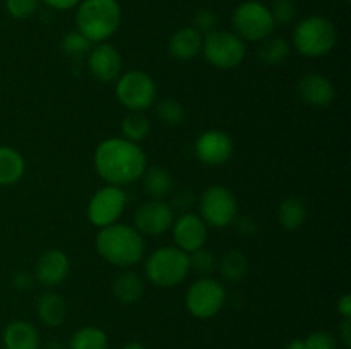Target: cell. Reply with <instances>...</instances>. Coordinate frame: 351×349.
Here are the masks:
<instances>
[{
	"label": "cell",
	"instance_id": "b9f144b4",
	"mask_svg": "<svg viewBox=\"0 0 351 349\" xmlns=\"http://www.w3.org/2000/svg\"><path fill=\"white\" fill-rule=\"evenodd\" d=\"M122 349H146V348H144V346L141 344V342H129V344L123 346Z\"/></svg>",
	"mask_w": 351,
	"mask_h": 349
},
{
	"label": "cell",
	"instance_id": "d6986e66",
	"mask_svg": "<svg viewBox=\"0 0 351 349\" xmlns=\"http://www.w3.org/2000/svg\"><path fill=\"white\" fill-rule=\"evenodd\" d=\"M3 348L5 349H40V332L33 324L24 320H14L3 328Z\"/></svg>",
	"mask_w": 351,
	"mask_h": 349
},
{
	"label": "cell",
	"instance_id": "74e56055",
	"mask_svg": "<svg viewBox=\"0 0 351 349\" xmlns=\"http://www.w3.org/2000/svg\"><path fill=\"white\" fill-rule=\"evenodd\" d=\"M338 311L343 318H351V296L348 293L339 298Z\"/></svg>",
	"mask_w": 351,
	"mask_h": 349
},
{
	"label": "cell",
	"instance_id": "6da1fadb",
	"mask_svg": "<svg viewBox=\"0 0 351 349\" xmlns=\"http://www.w3.org/2000/svg\"><path fill=\"white\" fill-rule=\"evenodd\" d=\"M147 168L143 147L123 137H108L95 149V170L108 185L123 187L141 180Z\"/></svg>",
	"mask_w": 351,
	"mask_h": 349
},
{
	"label": "cell",
	"instance_id": "277c9868",
	"mask_svg": "<svg viewBox=\"0 0 351 349\" xmlns=\"http://www.w3.org/2000/svg\"><path fill=\"white\" fill-rule=\"evenodd\" d=\"M338 43V31L332 21L324 16L302 19L293 31V47L307 58H319L331 53Z\"/></svg>",
	"mask_w": 351,
	"mask_h": 349
},
{
	"label": "cell",
	"instance_id": "4fadbf2b",
	"mask_svg": "<svg viewBox=\"0 0 351 349\" xmlns=\"http://www.w3.org/2000/svg\"><path fill=\"white\" fill-rule=\"evenodd\" d=\"M173 224V209L158 198L144 202L134 214V228L143 236L165 235Z\"/></svg>",
	"mask_w": 351,
	"mask_h": 349
},
{
	"label": "cell",
	"instance_id": "d6a6232c",
	"mask_svg": "<svg viewBox=\"0 0 351 349\" xmlns=\"http://www.w3.org/2000/svg\"><path fill=\"white\" fill-rule=\"evenodd\" d=\"M40 0H5V10L14 19H29L36 14Z\"/></svg>",
	"mask_w": 351,
	"mask_h": 349
},
{
	"label": "cell",
	"instance_id": "83f0119b",
	"mask_svg": "<svg viewBox=\"0 0 351 349\" xmlns=\"http://www.w3.org/2000/svg\"><path fill=\"white\" fill-rule=\"evenodd\" d=\"M69 349H108V337L98 327H82L71 337Z\"/></svg>",
	"mask_w": 351,
	"mask_h": 349
},
{
	"label": "cell",
	"instance_id": "1f68e13d",
	"mask_svg": "<svg viewBox=\"0 0 351 349\" xmlns=\"http://www.w3.org/2000/svg\"><path fill=\"white\" fill-rule=\"evenodd\" d=\"M269 10L276 26H287L295 19L297 5H295L293 0H274Z\"/></svg>",
	"mask_w": 351,
	"mask_h": 349
},
{
	"label": "cell",
	"instance_id": "4dcf8cb0",
	"mask_svg": "<svg viewBox=\"0 0 351 349\" xmlns=\"http://www.w3.org/2000/svg\"><path fill=\"white\" fill-rule=\"evenodd\" d=\"M189 267H191V270H195L197 274L208 276V274H211L215 270L216 259L209 250H206L202 246V248L189 253Z\"/></svg>",
	"mask_w": 351,
	"mask_h": 349
},
{
	"label": "cell",
	"instance_id": "f1b7e54d",
	"mask_svg": "<svg viewBox=\"0 0 351 349\" xmlns=\"http://www.w3.org/2000/svg\"><path fill=\"white\" fill-rule=\"evenodd\" d=\"M154 113H156V118L160 120L163 125L168 127H177L184 122L185 118V108L180 101L177 99H161L160 103H156V108H154Z\"/></svg>",
	"mask_w": 351,
	"mask_h": 349
},
{
	"label": "cell",
	"instance_id": "9c48e42d",
	"mask_svg": "<svg viewBox=\"0 0 351 349\" xmlns=\"http://www.w3.org/2000/svg\"><path fill=\"white\" fill-rule=\"evenodd\" d=\"M226 301V289L218 279L201 277L185 293V307L195 318H211L219 313Z\"/></svg>",
	"mask_w": 351,
	"mask_h": 349
},
{
	"label": "cell",
	"instance_id": "d590c367",
	"mask_svg": "<svg viewBox=\"0 0 351 349\" xmlns=\"http://www.w3.org/2000/svg\"><path fill=\"white\" fill-rule=\"evenodd\" d=\"M12 284H14V287H16V289L27 291V289H31V286H33V276H31L29 272L19 270V272L14 276Z\"/></svg>",
	"mask_w": 351,
	"mask_h": 349
},
{
	"label": "cell",
	"instance_id": "44dd1931",
	"mask_svg": "<svg viewBox=\"0 0 351 349\" xmlns=\"http://www.w3.org/2000/svg\"><path fill=\"white\" fill-rule=\"evenodd\" d=\"M26 161L14 147L0 146V187L17 183L24 177Z\"/></svg>",
	"mask_w": 351,
	"mask_h": 349
},
{
	"label": "cell",
	"instance_id": "f546056e",
	"mask_svg": "<svg viewBox=\"0 0 351 349\" xmlns=\"http://www.w3.org/2000/svg\"><path fill=\"white\" fill-rule=\"evenodd\" d=\"M91 41L88 40L86 36H82L77 29L71 31V33L65 34L62 38V43L60 48L65 55L72 58H82V57H88L89 50H91Z\"/></svg>",
	"mask_w": 351,
	"mask_h": 349
},
{
	"label": "cell",
	"instance_id": "ffe728a7",
	"mask_svg": "<svg viewBox=\"0 0 351 349\" xmlns=\"http://www.w3.org/2000/svg\"><path fill=\"white\" fill-rule=\"evenodd\" d=\"M36 313L41 324H45L47 327H58L60 324H64L65 317H67V303L58 293L48 291V293L41 294L38 300Z\"/></svg>",
	"mask_w": 351,
	"mask_h": 349
},
{
	"label": "cell",
	"instance_id": "2e32d148",
	"mask_svg": "<svg viewBox=\"0 0 351 349\" xmlns=\"http://www.w3.org/2000/svg\"><path fill=\"white\" fill-rule=\"evenodd\" d=\"M69 272H71V260H69L67 253L58 248H51L41 253L34 266V276L47 287H55L64 283Z\"/></svg>",
	"mask_w": 351,
	"mask_h": 349
},
{
	"label": "cell",
	"instance_id": "8992f818",
	"mask_svg": "<svg viewBox=\"0 0 351 349\" xmlns=\"http://www.w3.org/2000/svg\"><path fill=\"white\" fill-rule=\"evenodd\" d=\"M232 24L242 41H263L269 38L276 27L269 7L257 0L240 3L233 10Z\"/></svg>",
	"mask_w": 351,
	"mask_h": 349
},
{
	"label": "cell",
	"instance_id": "e575fe53",
	"mask_svg": "<svg viewBox=\"0 0 351 349\" xmlns=\"http://www.w3.org/2000/svg\"><path fill=\"white\" fill-rule=\"evenodd\" d=\"M305 349H336V341L329 332L319 331L307 335L304 341Z\"/></svg>",
	"mask_w": 351,
	"mask_h": 349
},
{
	"label": "cell",
	"instance_id": "f35d334b",
	"mask_svg": "<svg viewBox=\"0 0 351 349\" xmlns=\"http://www.w3.org/2000/svg\"><path fill=\"white\" fill-rule=\"evenodd\" d=\"M341 337L343 342H345L346 348L351 346V318H345L341 325Z\"/></svg>",
	"mask_w": 351,
	"mask_h": 349
},
{
	"label": "cell",
	"instance_id": "7a4b0ae2",
	"mask_svg": "<svg viewBox=\"0 0 351 349\" xmlns=\"http://www.w3.org/2000/svg\"><path fill=\"white\" fill-rule=\"evenodd\" d=\"M95 245L103 260L122 269L139 263L146 252L144 236L134 226L123 222L99 228Z\"/></svg>",
	"mask_w": 351,
	"mask_h": 349
},
{
	"label": "cell",
	"instance_id": "9a60e30c",
	"mask_svg": "<svg viewBox=\"0 0 351 349\" xmlns=\"http://www.w3.org/2000/svg\"><path fill=\"white\" fill-rule=\"evenodd\" d=\"M88 68L99 82H112L122 74V55L113 44L96 43L88 53Z\"/></svg>",
	"mask_w": 351,
	"mask_h": 349
},
{
	"label": "cell",
	"instance_id": "7c38bea8",
	"mask_svg": "<svg viewBox=\"0 0 351 349\" xmlns=\"http://www.w3.org/2000/svg\"><path fill=\"white\" fill-rule=\"evenodd\" d=\"M233 139L228 132L219 129H211L202 132L195 139V157L206 166H223L233 156Z\"/></svg>",
	"mask_w": 351,
	"mask_h": 349
},
{
	"label": "cell",
	"instance_id": "30bf717a",
	"mask_svg": "<svg viewBox=\"0 0 351 349\" xmlns=\"http://www.w3.org/2000/svg\"><path fill=\"white\" fill-rule=\"evenodd\" d=\"M199 211L206 224L215 228H226L232 224L239 214V204L232 192L223 185L208 187L199 201Z\"/></svg>",
	"mask_w": 351,
	"mask_h": 349
},
{
	"label": "cell",
	"instance_id": "d4e9b609",
	"mask_svg": "<svg viewBox=\"0 0 351 349\" xmlns=\"http://www.w3.org/2000/svg\"><path fill=\"white\" fill-rule=\"evenodd\" d=\"M219 272L228 283H240L249 272L245 253L240 250H228L219 260Z\"/></svg>",
	"mask_w": 351,
	"mask_h": 349
},
{
	"label": "cell",
	"instance_id": "3957f363",
	"mask_svg": "<svg viewBox=\"0 0 351 349\" xmlns=\"http://www.w3.org/2000/svg\"><path fill=\"white\" fill-rule=\"evenodd\" d=\"M75 24L79 33L91 43H105L122 24V7L117 0H81Z\"/></svg>",
	"mask_w": 351,
	"mask_h": 349
},
{
	"label": "cell",
	"instance_id": "7bdbcfd3",
	"mask_svg": "<svg viewBox=\"0 0 351 349\" xmlns=\"http://www.w3.org/2000/svg\"><path fill=\"white\" fill-rule=\"evenodd\" d=\"M346 2H350V0H346Z\"/></svg>",
	"mask_w": 351,
	"mask_h": 349
},
{
	"label": "cell",
	"instance_id": "52a82bcc",
	"mask_svg": "<svg viewBox=\"0 0 351 349\" xmlns=\"http://www.w3.org/2000/svg\"><path fill=\"white\" fill-rule=\"evenodd\" d=\"M115 96L129 112L144 113L156 103V84L149 74L143 70H129L120 74L115 84Z\"/></svg>",
	"mask_w": 351,
	"mask_h": 349
},
{
	"label": "cell",
	"instance_id": "cb8c5ba5",
	"mask_svg": "<svg viewBox=\"0 0 351 349\" xmlns=\"http://www.w3.org/2000/svg\"><path fill=\"white\" fill-rule=\"evenodd\" d=\"M307 221V205L302 198L288 197L278 207V222L287 231H297Z\"/></svg>",
	"mask_w": 351,
	"mask_h": 349
},
{
	"label": "cell",
	"instance_id": "ba28073f",
	"mask_svg": "<svg viewBox=\"0 0 351 349\" xmlns=\"http://www.w3.org/2000/svg\"><path fill=\"white\" fill-rule=\"evenodd\" d=\"M245 41L240 40L235 33L215 29L204 34L202 40V55L213 67L230 70L239 67L245 58Z\"/></svg>",
	"mask_w": 351,
	"mask_h": 349
},
{
	"label": "cell",
	"instance_id": "ab89813d",
	"mask_svg": "<svg viewBox=\"0 0 351 349\" xmlns=\"http://www.w3.org/2000/svg\"><path fill=\"white\" fill-rule=\"evenodd\" d=\"M285 349H305V344L304 341H300V339H293V341L288 342Z\"/></svg>",
	"mask_w": 351,
	"mask_h": 349
},
{
	"label": "cell",
	"instance_id": "60d3db41",
	"mask_svg": "<svg viewBox=\"0 0 351 349\" xmlns=\"http://www.w3.org/2000/svg\"><path fill=\"white\" fill-rule=\"evenodd\" d=\"M45 349H65V348H64V344H62V342L51 341V342H48L47 346H45Z\"/></svg>",
	"mask_w": 351,
	"mask_h": 349
},
{
	"label": "cell",
	"instance_id": "8d00e7d4",
	"mask_svg": "<svg viewBox=\"0 0 351 349\" xmlns=\"http://www.w3.org/2000/svg\"><path fill=\"white\" fill-rule=\"evenodd\" d=\"M43 2L55 10H71L77 7L81 0H43Z\"/></svg>",
	"mask_w": 351,
	"mask_h": 349
},
{
	"label": "cell",
	"instance_id": "8fae6325",
	"mask_svg": "<svg viewBox=\"0 0 351 349\" xmlns=\"http://www.w3.org/2000/svg\"><path fill=\"white\" fill-rule=\"evenodd\" d=\"M127 207V194L122 187L117 185H106L99 188L88 202L89 222L96 228H105V226L115 224L122 218L123 211Z\"/></svg>",
	"mask_w": 351,
	"mask_h": 349
},
{
	"label": "cell",
	"instance_id": "5bb4252c",
	"mask_svg": "<svg viewBox=\"0 0 351 349\" xmlns=\"http://www.w3.org/2000/svg\"><path fill=\"white\" fill-rule=\"evenodd\" d=\"M170 229L173 231L175 246L184 250L185 253L202 248L208 240V224L202 221L201 216L194 212H184L178 216L177 219H173Z\"/></svg>",
	"mask_w": 351,
	"mask_h": 349
},
{
	"label": "cell",
	"instance_id": "5b68a950",
	"mask_svg": "<svg viewBox=\"0 0 351 349\" xmlns=\"http://www.w3.org/2000/svg\"><path fill=\"white\" fill-rule=\"evenodd\" d=\"M191 272L189 253L178 246H161L146 259V276L154 286L175 287Z\"/></svg>",
	"mask_w": 351,
	"mask_h": 349
},
{
	"label": "cell",
	"instance_id": "7402d4cb",
	"mask_svg": "<svg viewBox=\"0 0 351 349\" xmlns=\"http://www.w3.org/2000/svg\"><path fill=\"white\" fill-rule=\"evenodd\" d=\"M113 294L119 301L125 305L137 303L144 294V283L132 270H123L113 281Z\"/></svg>",
	"mask_w": 351,
	"mask_h": 349
},
{
	"label": "cell",
	"instance_id": "e0dca14e",
	"mask_svg": "<svg viewBox=\"0 0 351 349\" xmlns=\"http://www.w3.org/2000/svg\"><path fill=\"white\" fill-rule=\"evenodd\" d=\"M298 96L314 108H328L336 98L332 82L322 74H305L298 81Z\"/></svg>",
	"mask_w": 351,
	"mask_h": 349
},
{
	"label": "cell",
	"instance_id": "836d02e7",
	"mask_svg": "<svg viewBox=\"0 0 351 349\" xmlns=\"http://www.w3.org/2000/svg\"><path fill=\"white\" fill-rule=\"evenodd\" d=\"M216 26H218V14L213 12L211 9H201L195 12L194 27L202 34V36L211 33V31H215Z\"/></svg>",
	"mask_w": 351,
	"mask_h": 349
},
{
	"label": "cell",
	"instance_id": "603a6c76",
	"mask_svg": "<svg viewBox=\"0 0 351 349\" xmlns=\"http://www.w3.org/2000/svg\"><path fill=\"white\" fill-rule=\"evenodd\" d=\"M141 180H143L144 192H146L151 198H158V201H163V198L171 192V187H173V180H171L170 171L163 166L146 168V171L143 173Z\"/></svg>",
	"mask_w": 351,
	"mask_h": 349
},
{
	"label": "cell",
	"instance_id": "484cf974",
	"mask_svg": "<svg viewBox=\"0 0 351 349\" xmlns=\"http://www.w3.org/2000/svg\"><path fill=\"white\" fill-rule=\"evenodd\" d=\"M259 48V58L264 65H269V67H276V65L285 64L290 57V43L283 38H266V40L261 41Z\"/></svg>",
	"mask_w": 351,
	"mask_h": 349
},
{
	"label": "cell",
	"instance_id": "ac0fdd59",
	"mask_svg": "<svg viewBox=\"0 0 351 349\" xmlns=\"http://www.w3.org/2000/svg\"><path fill=\"white\" fill-rule=\"evenodd\" d=\"M202 36L194 26L180 27L168 41V51L177 60H192L202 51Z\"/></svg>",
	"mask_w": 351,
	"mask_h": 349
},
{
	"label": "cell",
	"instance_id": "4316f807",
	"mask_svg": "<svg viewBox=\"0 0 351 349\" xmlns=\"http://www.w3.org/2000/svg\"><path fill=\"white\" fill-rule=\"evenodd\" d=\"M151 132V122L147 116L141 112H129L122 120V133L123 139L130 142L139 144L146 139Z\"/></svg>",
	"mask_w": 351,
	"mask_h": 349
}]
</instances>
